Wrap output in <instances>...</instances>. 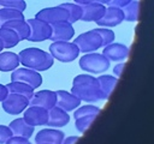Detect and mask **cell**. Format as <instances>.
Masks as SVG:
<instances>
[{
    "label": "cell",
    "instance_id": "obj_16",
    "mask_svg": "<svg viewBox=\"0 0 154 144\" xmlns=\"http://www.w3.org/2000/svg\"><path fill=\"white\" fill-rule=\"evenodd\" d=\"M130 49L123 43L112 42L103 47L102 54L108 59V61H123L129 56Z\"/></svg>",
    "mask_w": 154,
    "mask_h": 144
},
{
    "label": "cell",
    "instance_id": "obj_30",
    "mask_svg": "<svg viewBox=\"0 0 154 144\" xmlns=\"http://www.w3.org/2000/svg\"><path fill=\"white\" fill-rule=\"evenodd\" d=\"M96 119L95 115H90V116H82V118H77L75 119V128L79 132V133H84L94 122V120Z\"/></svg>",
    "mask_w": 154,
    "mask_h": 144
},
{
    "label": "cell",
    "instance_id": "obj_39",
    "mask_svg": "<svg viewBox=\"0 0 154 144\" xmlns=\"http://www.w3.org/2000/svg\"><path fill=\"white\" fill-rule=\"evenodd\" d=\"M111 0H95V2H99V4H102V5H108Z\"/></svg>",
    "mask_w": 154,
    "mask_h": 144
},
{
    "label": "cell",
    "instance_id": "obj_17",
    "mask_svg": "<svg viewBox=\"0 0 154 144\" xmlns=\"http://www.w3.org/2000/svg\"><path fill=\"white\" fill-rule=\"evenodd\" d=\"M69 121H70V115L64 109H61L57 106L48 109V120L46 124L48 127L60 128V127L66 126L69 124Z\"/></svg>",
    "mask_w": 154,
    "mask_h": 144
},
{
    "label": "cell",
    "instance_id": "obj_27",
    "mask_svg": "<svg viewBox=\"0 0 154 144\" xmlns=\"http://www.w3.org/2000/svg\"><path fill=\"white\" fill-rule=\"evenodd\" d=\"M101 113V108L97 107V106H94L91 103H88L85 106H79L75 109V113H73V118L77 119V118H82V116H90V115H95L97 116L99 114Z\"/></svg>",
    "mask_w": 154,
    "mask_h": 144
},
{
    "label": "cell",
    "instance_id": "obj_37",
    "mask_svg": "<svg viewBox=\"0 0 154 144\" xmlns=\"http://www.w3.org/2000/svg\"><path fill=\"white\" fill-rule=\"evenodd\" d=\"M7 94H8V91H7L6 85L0 84V102H2V101H4V98L7 96Z\"/></svg>",
    "mask_w": 154,
    "mask_h": 144
},
{
    "label": "cell",
    "instance_id": "obj_21",
    "mask_svg": "<svg viewBox=\"0 0 154 144\" xmlns=\"http://www.w3.org/2000/svg\"><path fill=\"white\" fill-rule=\"evenodd\" d=\"M19 67L18 54L13 52H0V71L1 72H12Z\"/></svg>",
    "mask_w": 154,
    "mask_h": 144
},
{
    "label": "cell",
    "instance_id": "obj_25",
    "mask_svg": "<svg viewBox=\"0 0 154 144\" xmlns=\"http://www.w3.org/2000/svg\"><path fill=\"white\" fill-rule=\"evenodd\" d=\"M0 40L4 44V48H7V49L16 47L20 42L17 34L13 30L5 26H0Z\"/></svg>",
    "mask_w": 154,
    "mask_h": 144
},
{
    "label": "cell",
    "instance_id": "obj_33",
    "mask_svg": "<svg viewBox=\"0 0 154 144\" xmlns=\"http://www.w3.org/2000/svg\"><path fill=\"white\" fill-rule=\"evenodd\" d=\"M5 144H31V142L28 138H23V137H18V136H12L11 138H8L6 140Z\"/></svg>",
    "mask_w": 154,
    "mask_h": 144
},
{
    "label": "cell",
    "instance_id": "obj_14",
    "mask_svg": "<svg viewBox=\"0 0 154 144\" xmlns=\"http://www.w3.org/2000/svg\"><path fill=\"white\" fill-rule=\"evenodd\" d=\"M55 106L64 109L65 112H71L75 110L77 107L81 106V100L78 97H76L71 91H66V90H57L55 91Z\"/></svg>",
    "mask_w": 154,
    "mask_h": 144
},
{
    "label": "cell",
    "instance_id": "obj_3",
    "mask_svg": "<svg viewBox=\"0 0 154 144\" xmlns=\"http://www.w3.org/2000/svg\"><path fill=\"white\" fill-rule=\"evenodd\" d=\"M111 61L102 54L97 52L85 53L83 56L79 58L78 65L85 73H103L109 68Z\"/></svg>",
    "mask_w": 154,
    "mask_h": 144
},
{
    "label": "cell",
    "instance_id": "obj_5",
    "mask_svg": "<svg viewBox=\"0 0 154 144\" xmlns=\"http://www.w3.org/2000/svg\"><path fill=\"white\" fill-rule=\"evenodd\" d=\"M73 43L77 46L79 53H91V52H96L99 48L102 47L101 44V38L99 36V34L93 29L85 32H82L81 35H78L75 40Z\"/></svg>",
    "mask_w": 154,
    "mask_h": 144
},
{
    "label": "cell",
    "instance_id": "obj_28",
    "mask_svg": "<svg viewBox=\"0 0 154 144\" xmlns=\"http://www.w3.org/2000/svg\"><path fill=\"white\" fill-rule=\"evenodd\" d=\"M61 6L66 10V12L69 14V19H67L69 23L73 24L77 20L81 19L82 10H81V6L79 5H77L75 2H65V4H61Z\"/></svg>",
    "mask_w": 154,
    "mask_h": 144
},
{
    "label": "cell",
    "instance_id": "obj_1",
    "mask_svg": "<svg viewBox=\"0 0 154 144\" xmlns=\"http://www.w3.org/2000/svg\"><path fill=\"white\" fill-rule=\"evenodd\" d=\"M71 92L85 103H95L102 100L96 77L88 73L77 74L73 78Z\"/></svg>",
    "mask_w": 154,
    "mask_h": 144
},
{
    "label": "cell",
    "instance_id": "obj_36",
    "mask_svg": "<svg viewBox=\"0 0 154 144\" xmlns=\"http://www.w3.org/2000/svg\"><path fill=\"white\" fill-rule=\"evenodd\" d=\"M124 68H125V64H124V62H119V64H117V65L113 67V73L116 74V77H117V78L122 76V73H123Z\"/></svg>",
    "mask_w": 154,
    "mask_h": 144
},
{
    "label": "cell",
    "instance_id": "obj_6",
    "mask_svg": "<svg viewBox=\"0 0 154 144\" xmlns=\"http://www.w3.org/2000/svg\"><path fill=\"white\" fill-rule=\"evenodd\" d=\"M11 82H22L36 89L42 84V76L35 70H30L26 67H17L11 73Z\"/></svg>",
    "mask_w": 154,
    "mask_h": 144
},
{
    "label": "cell",
    "instance_id": "obj_23",
    "mask_svg": "<svg viewBox=\"0 0 154 144\" xmlns=\"http://www.w3.org/2000/svg\"><path fill=\"white\" fill-rule=\"evenodd\" d=\"M7 91L8 94H17V95H22L25 96L26 98L30 100V97L34 94V88H31L30 85L22 83V82H10L8 84H6Z\"/></svg>",
    "mask_w": 154,
    "mask_h": 144
},
{
    "label": "cell",
    "instance_id": "obj_7",
    "mask_svg": "<svg viewBox=\"0 0 154 144\" xmlns=\"http://www.w3.org/2000/svg\"><path fill=\"white\" fill-rule=\"evenodd\" d=\"M29 24V36H28V41L31 42H42L46 40H49L51 36V24L37 19V18H30L26 20Z\"/></svg>",
    "mask_w": 154,
    "mask_h": 144
},
{
    "label": "cell",
    "instance_id": "obj_15",
    "mask_svg": "<svg viewBox=\"0 0 154 144\" xmlns=\"http://www.w3.org/2000/svg\"><path fill=\"white\" fill-rule=\"evenodd\" d=\"M65 134L59 128H42L40 130L35 136V143L36 144H60L64 139Z\"/></svg>",
    "mask_w": 154,
    "mask_h": 144
},
{
    "label": "cell",
    "instance_id": "obj_10",
    "mask_svg": "<svg viewBox=\"0 0 154 144\" xmlns=\"http://www.w3.org/2000/svg\"><path fill=\"white\" fill-rule=\"evenodd\" d=\"M23 119L34 127L45 126L48 120V110L37 106H28L23 112Z\"/></svg>",
    "mask_w": 154,
    "mask_h": 144
},
{
    "label": "cell",
    "instance_id": "obj_32",
    "mask_svg": "<svg viewBox=\"0 0 154 144\" xmlns=\"http://www.w3.org/2000/svg\"><path fill=\"white\" fill-rule=\"evenodd\" d=\"M13 134L8 127V125H0V144H5L8 138H11Z\"/></svg>",
    "mask_w": 154,
    "mask_h": 144
},
{
    "label": "cell",
    "instance_id": "obj_40",
    "mask_svg": "<svg viewBox=\"0 0 154 144\" xmlns=\"http://www.w3.org/2000/svg\"><path fill=\"white\" fill-rule=\"evenodd\" d=\"M2 49H5V48H4V44H2V42L0 40V52H2Z\"/></svg>",
    "mask_w": 154,
    "mask_h": 144
},
{
    "label": "cell",
    "instance_id": "obj_34",
    "mask_svg": "<svg viewBox=\"0 0 154 144\" xmlns=\"http://www.w3.org/2000/svg\"><path fill=\"white\" fill-rule=\"evenodd\" d=\"M131 0H111L108 2V6H116V7H119V8H123L125 5H128Z\"/></svg>",
    "mask_w": 154,
    "mask_h": 144
},
{
    "label": "cell",
    "instance_id": "obj_4",
    "mask_svg": "<svg viewBox=\"0 0 154 144\" xmlns=\"http://www.w3.org/2000/svg\"><path fill=\"white\" fill-rule=\"evenodd\" d=\"M49 54L54 60L60 62H71L79 55V50L73 42L70 41H55L49 46Z\"/></svg>",
    "mask_w": 154,
    "mask_h": 144
},
{
    "label": "cell",
    "instance_id": "obj_13",
    "mask_svg": "<svg viewBox=\"0 0 154 144\" xmlns=\"http://www.w3.org/2000/svg\"><path fill=\"white\" fill-rule=\"evenodd\" d=\"M55 101H57L55 91L45 89V90H38L37 92L34 91L32 96L29 100V106H37L48 110L55 106Z\"/></svg>",
    "mask_w": 154,
    "mask_h": 144
},
{
    "label": "cell",
    "instance_id": "obj_24",
    "mask_svg": "<svg viewBox=\"0 0 154 144\" xmlns=\"http://www.w3.org/2000/svg\"><path fill=\"white\" fill-rule=\"evenodd\" d=\"M122 10H123V14H124V20L136 22V20H138V17H140L141 2H140V0H131Z\"/></svg>",
    "mask_w": 154,
    "mask_h": 144
},
{
    "label": "cell",
    "instance_id": "obj_26",
    "mask_svg": "<svg viewBox=\"0 0 154 144\" xmlns=\"http://www.w3.org/2000/svg\"><path fill=\"white\" fill-rule=\"evenodd\" d=\"M18 19H25L23 12L12 10V8H1L0 10V26L5 25L6 23H10L12 20Z\"/></svg>",
    "mask_w": 154,
    "mask_h": 144
},
{
    "label": "cell",
    "instance_id": "obj_20",
    "mask_svg": "<svg viewBox=\"0 0 154 144\" xmlns=\"http://www.w3.org/2000/svg\"><path fill=\"white\" fill-rule=\"evenodd\" d=\"M96 79H97V84H99L102 100H108L112 91L118 84V78L111 74H101L100 77H96Z\"/></svg>",
    "mask_w": 154,
    "mask_h": 144
},
{
    "label": "cell",
    "instance_id": "obj_12",
    "mask_svg": "<svg viewBox=\"0 0 154 144\" xmlns=\"http://www.w3.org/2000/svg\"><path fill=\"white\" fill-rule=\"evenodd\" d=\"M75 36V29L71 23L67 20L65 22H58L54 24H51V36L49 40L55 41H70Z\"/></svg>",
    "mask_w": 154,
    "mask_h": 144
},
{
    "label": "cell",
    "instance_id": "obj_9",
    "mask_svg": "<svg viewBox=\"0 0 154 144\" xmlns=\"http://www.w3.org/2000/svg\"><path fill=\"white\" fill-rule=\"evenodd\" d=\"M35 18L41 19V20H43L48 24H54V23H58V22L67 20L69 14L61 5H58V6H52V7H46V8L40 10L36 13Z\"/></svg>",
    "mask_w": 154,
    "mask_h": 144
},
{
    "label": "cell",
    "instance_id": "obj_29",
    "mask_svg": "<svg viewBox=\"0 0 154 144\" xmlns=\"http://www.w3.org/2000/svg\"><path fill=\"white\" fill-rule=\"evenodd\" d=\"M94 30L99 34V36H100V38H101V44H102V47H105V46H107V44L114 42L116 34H114L113 30H111V29H108V28H102V26H99V28H96V29H94Z\"/></svg>",
    "mask_w": 154,
    "mask_h": 144
},
{
    "label": "cell",
    "instance_id": "obj_38",
    "mask_svg": "<svg viewBox=\"0 0 154 144\" xmlns=\"http://www.w3.org/2000/svg\"><path fill=\"white\" fill-rule=\"evenodd\" d=\"M90 2H95V0H75V4L82 6V5H87V4H90Z\"/></svg>",
    "mask_w": 154,
    "mask_h": 144
},
{
    "label": "cell",
    "instance_id": "obj_35",
    "mask_svg": "<svg viewBox=\"0 0 154 144\" xmlns=\"http://www.w3.org/2000/svg\"><path fill=\"white\" fill-rule=\"evenodd\" d=\"M78 140H79L78 136H69V137H64L60 144H77Z\"/></svg>",
    "mask_w": 154,
    "mask_h": 144
},
{
    "label": "cell",
    "instance_id": "obj_2",
    "mask_svg": "<svg viewBox=\"0 0 154 144\" xmlns=\"http://www.w3.org/2000/svg\"><path fill=\"white\" fill-rule=\"evenodd\" d=\"M18 59L20 65H23L26 68L35 70L37 72L47 71L54 64V59L49 54V52H46L36 47L24 48L19 52Z\"/></svg>",
    "mask_w": 154,
    "mask_h": 144
},
{
    "label": "cell",
    "instance_id": "obj_22",
    "mask_svg": "<svg viewBox=\"0 0 154 144\" xmlns=\"http://www.w3.org/2000/svg\"><path fill=\"white\" fill-rule=\"evenodd\" d=\"M5 28H8L11 30H13L19 41H23V40H26L28 36H29V32H30V29H29V24L25 19H18V20H12L10 23H6L5 25H2Z\"/></svg>",
    "mask_w": 154,
    "mask_h": 144
},
{
    "label": "cell",
    "instance_id": "obj_19",
    "mask_svg": "<svg viewBox=\"0 0 154 144\" xmlns=\"http://www.w3.org/2000/svg\"><path fill=\"white\" fill-rule=\"evenodd\" d=\"M8 127L13 136H18V137L28 138V139H30V137L34 134V130H35V127L29 125L23 118H17V119L12 120L8 124Z\"/></svg>",
    "mask_w": 154,
    "mask_h": 144
},
{
    "label": "cell",
    "instance_id": "obj_8",
    "mask_svg": "<svg viewBox=\"0 0 154 144\" xmlns=\"http://www.w3.org/2000/svg\"><path fill=\"white\" fill-rule=\"evenodd\" d=\"M29 106V98L17 94H7L1 102L2 109L10 115H19Z\"/></svg>",
    "mask_w": 154,
    "mask_h": 144
},
{
    "label": "cell",
    "instance_id": "obj_11",
    "mask_svg": "<svg viewBox=\"0 0 154 144\" xmlns=\"http://www.w3.org/2000/svg\"><path fill=\"white\" fill-rule=\"evenodd\" d=\"M122 22H124L123 10L116 6H107L105 8L102 17L95 23L102 28H113V26L119 25Z\"/></svg>",
    "mask_w": 154,
    "mask_h": 144
},
{
    "label": "cell",
    "instance_id": "obj_18",
    "mask_svg": "<svg viewBox=\"0 0 154 144\" xmlns=\"http://www.w3.org/2000/svg\"><path fill=\"white\" fill-rule=\"evenodd\" d=\"M105 8H106V6L102 4H99V2H90L87 5H82L81 6L82 13H81L79 20H82V22H96L102 17Z\"/></svg>",
    "mask_w": 154,
    "mask_h": 144
},
{
    "label": "cell",
    "instance_id": "obj_31",
    "mask_svg": "<svg viewBox=\"0 0 154 144\" xmlns=\"http://www.w3.org/2000/svg\"><path fill=\"white\" fill-rule=\"evenodd\" d=\"M1 8H12L24 12L26 8V2L24 0H0V10Z\"/></svg>",
    "mask_w": 154,
    "mask_h": 144
}]
</instances>
